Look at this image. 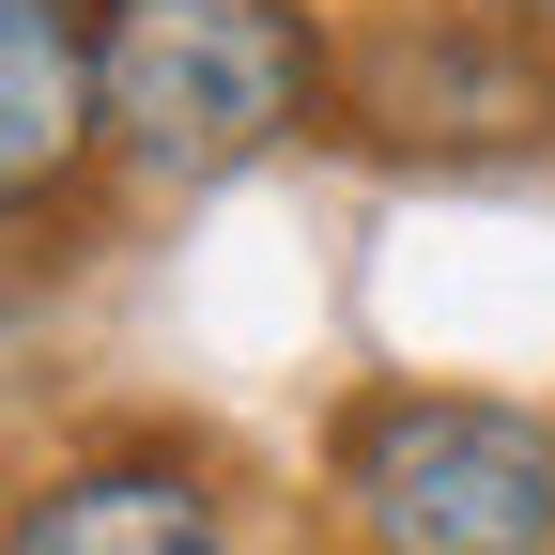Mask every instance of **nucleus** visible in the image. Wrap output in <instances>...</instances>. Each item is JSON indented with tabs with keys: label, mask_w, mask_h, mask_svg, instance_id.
Masks as SVG:
<instances>
[{
	"label": "nucleus",
	"mask_w": 555,
	"mask_h": 555,
	"mask_svg": "<svg viewBox=\"0 0 555 555\" xmlns=\"http://www.w3.org/2000/svg\"><path fill=\"white\" fill-rule=\"evenodd\" d=\"M339 31L309 0H93V155L139 185H232L324 124Z\"/></svg>",
	"instance_id": "obj_1"
},
{
	"label": "nucleus",
	"mask_w": 555,
	"mask_h": 555,
	"mask_svg": "<svg viewBox=\"0 0 555 555\" xmlns=\"http://www.w3.org/2000/svg\"><path fill=\"white\" fill-rule=\"evenodd\" d=\"M339 555H555V416L509 386H356L324 416Z\"/></svg>",
	"instance_id": "obj_2"
},
{
	"label": "nucleus",
	"mask_w": 555,
	"mask_h": 555,
	"mask_svg": "<svg viewBox=\"0 0 555 555\" xmlns=\"http://www.w3.org/2000/svg\"><path fill=\"white\" fill-rule=\"evenodd\" d=\"M324 124L416 170H525L555 155V31L494 0H371L324 62Z\"/></svg>",
	"instance_id": "obj_3"
},
{
	"label": "nucleus",
	"mask_w": 555,
	"mask_h": 555,
	"mask_svg": "<svg viewBox=\"0 0 555 555\" xmlns=\"http://www.w3.org/2000/svg\"><path fill=\"white\" fill-rule=\"evenodd\" d=\"M0 555H232V494L185 448H93L0 509Z\"/></svg>",
	"instance_id": "obj_4"
},
{
	"label": "nucleus",
	"mask_w": 555,
	"mask_h": 555,
	"mask_svg": "<svg viewBox=\"0 0 555 555\" xmlns=\"http://www.w3.org/2000/svg\"><path fill=\"white\" fill-rule=\"evenodd\" d=\"M93 155V0H0V217L62 201Z\"/></svg>",
	"instance_id": "obj_5"
},
{
	"label": "nucleus",
	"mask_w": 555,
	"mask_h": 555,
	"mask_svg": "<svg viewBox=\"0 0 555 555\" xmlns=\"http://www.w3.org/2000/svg\"><path fill=\"white\" fill-rule=\"evenodd\" d=\"M494 16H525V31H555V0H494Z\"/></svg>",
	"instance_id": "obj_6"
}]
</instances>
